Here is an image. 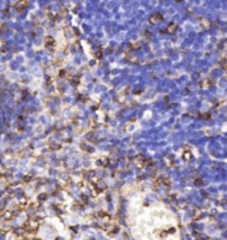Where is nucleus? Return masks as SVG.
<instances>
[{
	"label": "nucleus",
	"instance_id": "nucleus-1",
	"mask_svg": "<svg viewBox=\"0 0 227 240\" xmlns=\"http://www.w3.org/2000/svg\"><path fill=\"white\" fill-rule=\"evenodd\" d=\"M210 85H211V80L210 79H204V80H202V81L199 83V87L203 88V89H206V88H210Z\"/></svg>",
	"mask_w": 227,
	"mask_h": 240
},
{
	"label": "nucleus",
	"instance_id": "nucleus-2",
	"mask_svg": "<svg viewBox=\"0 0 227 240\" xmlns=\"http://www.w3.org/2000/svg\"><path fill=\"white\" fill-rule=\"evenodd\" d=\"M200 23H202V25L204 27V29H207V28H210V27H211V21L207 20V19H202V20H200Z\"/></svg>",
	"mask_w": 227,
	"mask_h": 240
},
{
	"label": "nucleus",
	"instance_id": "nucleus-3",
	"mask_svg": "<svg viewBox=\"0 0 227 240\" xmlns=\"http://www.w3.org/2000/svg\"><path fill=\"white\" fill-rule=\"evenodd\" d=\"M176 28H178V25H176L175 23L170 24V25H168V32H170V33H174V32L176 31Z\"/></svg>",
	"mask_w": 227,
	"mask_h": 240
},
{
	"label": "nucleus",
	"instance_id": "nucleus-4",
	"mask_svg": "<svg viewBox=\"0 0 227 240\" xmlns=\"http://www.w3.org/2000/svg\"><path fill=\"white\" fill-rule=\"evenodd\" d=\"M183 157H184V160H186V161H190V160H191V157H192V155H191V152H184V155H183Z\"/></svg>",
	"mask_w": 227,
	"mask_h": 240
},
{
	"label": "nucleus",
	"instance_id": "nucleus-5",
	"mask_svg": "<svg viewBox=\"0 0 227 240\" xmlns=\"http://www.w3.org/2000/svg\"><path fill=\"white\" fill-rule=\"evenodd\" d=\"M200 117L204 119V120H207V119H210V113H203V115H200Z\"/></svg>",
	"mask_w": 227,
	"mask_h": 240
},
{
	"label": "nucleus",
	"instance_id": "nucleus-6",
	"mask_svg": "<svg viewBox=\"0 0 227 240\" xmlns=\"http://www.w3.org/2000/svg\"><path fill=\"white\" fill-rule=\"evenodd\" d=\"M159 19H160V16H159V15H155L154 17H152V20H151V21H152V23H155V21H159Z\"/></svg>",
	"mask_w": 227,
	"mask_h": 240
}]
</instances>
